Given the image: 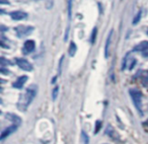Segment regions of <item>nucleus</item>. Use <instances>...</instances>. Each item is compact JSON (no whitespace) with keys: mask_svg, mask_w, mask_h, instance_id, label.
<instances>
[{"mask_svg":"<svg viewBox=\"0 0 148 144\" xmlns=\"http://www.w3.org/2000/svg\"><path fill=\"white\" fill-rule=\"evenodd\" d=\"M101 121H99V120H97V122H95V134H97L99 132V130H101Z\"/></svg>","mask_w":148,"mask_h":144,"instance_id":"obj_18","label":"nucleus"},{"mask_svg":"<svg viewBox=\"0 0 148 144\" xmlns=\"http://www.w3.org/2000/svg\"><path fill=\"white\" fill-rule=\"evenodd\" d=\"M38 88L36 85H31L29 86L23 93L21 95V97L18 99L17 103V108L19 111L25 112L27 110V108L31 106V104L33 103V101L35 99L36 95H37Z\"/></svg>","mask_w":148,"mask_h":144,"instance_id":"obj_1","label":"nucleus"},{"mask_svg":"<svg viewBox=\"0 0 148 144\" xmlns=\"http://www.w3.org/2000/svg\"><path fill=\"white\" fill-rule=\"evenodd\" d=\"M97 27H93L92 32H91V35H90V43L91 44H95V40H97Z\"/></svg>","mask_w":148,"mask_h":144,"instance_id":"obj_14","label":"nucleus"},{"mask_svg":"<svg viewBox=\"0 0 148 144\" xmlns=\"http://www.w3.org/2000/svg\"><path fill=\"white\" fill-rule=\"evenodd\" d=\"M129 95L132 99L134 106L137 109V111L140 114H143V110H142V93L138 88H131L129 89Z\"/></svg>","mask_w":148,"mask_h":144,"instance_id":"obj_2","label":"nucleus"},{"mask_svg":"<svg viewBox=\"0 0 148 144\" xmlns=\"http://www.w3.org/2000/svg\"><path fill=\"white\" fill-rule=\"evenodd\" d=\"M113 34H114L113 29L110 31L107 40H106V45H105V57L106 58H109V55H110V46H111L112 39H113Z\"/></svg>","mask_w":148,"mask_h":144,"instance_id":"obj_9","label":"nucleus"},{"mask_svg":"<svg viewBox=\"0 0 148 144\" xmlns=\"http://www.w3.org/2000/svg\"><path fill=\"white\" fill-rule=\"evenodd\" d=\"M145 125H147V126H148V120H147V122L145 123Z\"/></svg>","mask_w":148,"mask_h":144,"instance_id":"obj_26","label":"nucleus"},{"mask_svg":"<svg viewBox=\"0 0 148 144\" xmlns=\"http://www.w3.org/2000/svg\"><path fill=\"white\" fill-rule=\"evenodd\" d=\"M1 73H3V74H9V70H6L4 67H1Z\"/></svg>","mask_w":148,"mask_h":144,"instance_id":"obj_24","label":"nucleus"},{"mask_svg":"<svg viewBox=\"0 0 148 144\" xmlns=\"http://www.w3.org/2000/svg\"><path fill=\"white\" fill-rule=\"evenodd\" d=\"M134 52H141V53H144V52L148 51V41H143L141 43H139L138 45H136L133 49Z\"/></svg>","mask_w":148,"mask_h":144,"instance_id":"obj_11","label":"nucleus"},{"mask_svg":"<svg viewBox=\"0 0 148 144\" xmlns=\"http://www.w3.org/2000/svg\"><path fill=\"white\" fill-rule=\"evenodd\" d=\"M17 129V126L16 125H12V126H9V127L5 128L4 130L2 131L1 133V136H0V140H4L6 137H8L9 135H11L12 133H14Z\"/></svg>","mask_w":148,"mask_h":144,"instance_id":"obj_6","label":"nucleus"},{"mask_svg":"<svg viewBox=\"0 0 148 144\" xmlns=\"http://www.w3.org/2000/svg\"><path fill=\"white\" fill-rule=\"evenodd\" d=\"M36 1H38V0H36Z\"/></svg>","mask_w":148,"mask_h":144,"instance_id":"obj_28","label":"nucleus"},{"mask_svg":"<svg viewBox=\"0 0 148 144\" xmlns=\"http://www.w3.org/2000/svg\"><path fill=\"white\" fill-rule=\"evenodd\" d=\"M141 16H142V11L139 10V11H138L137 14L135 15V17L133 19V23H133V25H136L138 23H139L140 19H141Z\"/></svg>","mask_w":148,"mask_h":144,"instance_id":"obj_15","label":"nucleus"},{"mask_svg":"<svg viewBox=\"0 0 148 144\" xmlns=\"http://www.w3.org/2000/svg\"><path fill=\"white\" fill-rule=\"evenodd\" d=\"M77 51V47H76V44L74 43V42H71L70 43V47H69V55L71 56V57H73L74 55H75V53H76Z\"/></svg>","mask_w":148,"mask_h":144,"instance_id":"obj_13","label":"nucleus"},{"mask_svg":"<svg viewBox=\"0 0 148 144\" xmlns=\"http://www.w3.org/2000/svg\"><path fill=\"white\" fill-rule=\"evenodd\" d=\"M27 79H29V77H27V75H23V76L18 77V78H17L16 80L13 82L12 87H14V88H17V89L23 88V85H25V82L27 81Z\"/></svg>","mask_w":148,"mask_h":144,"instance_id":"obj_8","label":"nucleus"},{"mask_svg":"<svg viewBox=\"0 0 148 144\" xmlns=\"http://www.w3.org/2000/svg\"><path fill=\"white\" fill-rule=\"evenodd\" d=\"M10 17L13 19V21H23V19H27V14L23 11H21V10H15V11H12V12L9 13Z\"/></svg>","mask_w":148,"mask_h":144,"instance_id":"obj_7","label":"nucleus"},{"mask_svg":"<svg viewBox=\"0 0 148 144\" xmlns=\"http://www.w3.org/2000/svg\"><path fill=\"white\" fill-rule=\"evenodd\" d=\"M15 63H16V65L18 66L21 69L25 70V71L29 72L33 70V65H32L27 59H25V58H16V59H15Z\"/></svg>","mask_w":148,"mask_h":144,"instance_id":"obj_4","label":"nucleus"},{"mask_svg":"<svg viewBox=\"0 0 148 144\" xmlns=\"http://www.w3.org/2000/svg\"><path fill=\"white\" fill-rule=\"evenodd\" d=\"M63 60H64V56H62V57L60 58L59 68H58V72H59V74H61V72H62V65H63Z\"/></svg>","mask_w":148,"mask_h":144,"instance_id":"obj_22","label":"nucleus"},{"mask_svg":"<svg viewBox=\"0 0 148 144\" xmlns=\"http://www.w3.org/2000/svg\"><path fill=\"white\" fill-rule=\"evenodd\" d=\"M142 56H143L144 58H148V51L144 52V53H142Z\"/></svg>","mask_w":148,"mask_h":144,"instance_id":"obj_25","label":"nucleus"},{"mask_svg":"<svg viewBox=\"0 0 148 144\" xmlns=\"http://www.w3.org/2000/svg\"><path fill=\"white\" fill-rule=\"evenodd\" d=\"M135 65H136V60H135V59H132L131 65L129 66V69H130V70H132V69H133V67H134Z\"/></svg>","mask_w":148,"mask_h":144,"instance_id":"obj_23","label":"nucleus"},{"mask_svg":"<svg viewBox=\"0 0 148 144\" xmlns=\"http://www.w3.org/2000/svg\"><path fill=\"white\" fill-rule=\"evenodd\" d=\"M105 133H106V135H108L110 138H112V139H114V140H119L120 139V136H119V134H118V132L116 131V130L114 129L111 125L108 126Z\"/></svg>","mask_w":148,"mask_h":144,"instance_id":"obj_10","label":"nucleus"},{"mask_svg":"<svg viewBox=\"0 0 148 144\" xmlns=\"http://www.w3.org/2000/svg\"><path fill=\"white\" fill-rule=\"evenodd\" d=\"M81 135H82V139H83V142H84V144H88V136L86 135V133H85L84 131L81 132Z\"/></svg>","mask_w":148,"mask_h":144,"instance_id":"obj_21","label":"nucleus"},{"mask_svg":"<svg viewBox=\"0 0 148 144\" xmlns=\"http://www.w3.org/2000/svg\"><path fill=\"white\" fill-rule=\"evenodd\" d=\"M130 52H128L127 54H126V56L124 57V59H123V63H122V70H125L126 69V67H127V62H128V59H129V57H130Z\"/></svg>","mask_w":148,"mask_h":144,"instance_id":"obj_16","label":"nucleus"},{"mask_svg":"<svg viewBox=\"0 0 148 144\" xmlns=\"http://www.w3.org/2000/svg\"><path fill=\"white\" fill-rule=\"evenodd\" d=\"M15 33H16V36L18 38H25L29 36L32 33L34 32V27H31V25H17L15 27Z\"/></svg>","mask_w":148,"mask_h":144,"instance_id":"obj_3","label":"nucleus"},{"mask_svg":"<svg viewBox=\"0 0 148 144\" xmlns=\"http://www.w3.org/2000/svg\"><path fill=\"white\" fill-rule=\"evenodd\" d=\"M72 1L73 0H69L68 1V17H69V19L72 16Z\"/></svg>","mask_w":148,"mask_h":144,"instance_id":"obj_17","label":"nucleus"},{"mask_svg":"<svg viewBox=\"0 0 148 144\" xmlns=\"http://www.w3.org/2000/svg\"><path fill=\"white\" fill-rule=\"evenodd\" d=\"M0 63H1V66H2V67H4L5 65H11V64H12L10 61H8V60H6L3 57H1V59H0Z\"/></svg>","mask_w":148,"mask_h":144,"instance_id":"obj_19","label":"nucleus"},{"mask_svg":"<svg viewBox=\"0 0 148 144\" xmlns=\"http://www.w3.org/2000/svg\"><path fill=\"white\" fill-rule=\"evenodd\" d=\"M36 49V43L33 40H27V41L25 42L23 44V53L25 55H27V54H31L35 51Z\"/></svg>","mask_w":148,"mask_h":144,"instance_id":"obj_5","label":"nucleus"},{"mask_svg":"<svg viewBox=\"0 0 148 144\" xmlns=\"http://www.w3.org/2000/svg\"><path fill=\"white\" fill-rule=\"evenodd\" d=\"M5 118H6L7 120H9L10 122H12L13 125H16L18 126L19 124L21 123V119L18 117V116H16L15 114H12V113H8L5 115Z\"/></svg>","mask_w":148,"mask_h":144,"instance_id":"obj_12","label":"nucleus"},{"mask_svg":"<svg viewBox=\"0 0 148 144\" xmlns=\"http://www.w3.org/2000/svg\"><path fill=\"white\" fill-rule=\"evenodd\" d=\"M147 35H148V31H147Z\"/></svg>","mask_w":148,"mask_h":144,"instance_id":"obj_27","label":"nucleus"},{"mask_svg":"<svg viewBox=\"0 0 148 144\" xmlns=\"http://www.w3.org/2000/svg\"><path fill=\"white\" fill-rule=\"evenodd\" d=\"M58 93H59V87L56 86L55 88L53 89V93H52V99H53V101H55L56 99H57V95H58Z\"/></svg>","mask_w":148,"mask_h":144,"instance_id":"obj_20","label":"nucleus"}]
</instances>
